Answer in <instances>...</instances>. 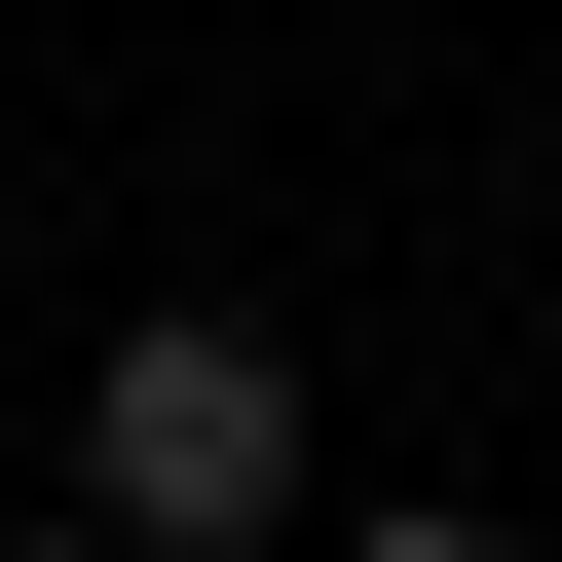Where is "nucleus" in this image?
<instances>
[{"mask_svg": "<svg viewBox=\"0 0 562 562\" xmlns=\"http://www.w3.org/2000/svg\"><path fill=\"white\" fill-rule=\"evenodd\" d=\"M76 525H113V562H262V525H301V375H262L225 301H150V338L76 375Z\"/></svg>", "mask_w": 562, "mask_h": 562, "instance_id": "nucleus-1", "label": "nucleus"}, {"mask_svg": "<svg viewBox=\"0 0 562 562\" xmlns=\"http://www.w3.org/2000/svg\"><path fill=\"white\" fill-rule=\"evenodd\" d=\"M338 562H525V525H338Z\"/></svg>", "mask_w": 562, "mask_h": 562, "instance_id": "nucleus-2", "label": "nucleus"}, {"mask_svg": "<svg viewBox=\"0 0 562 562\" xmlns=\"http://www.w3.org/2000/svg\"><path fill=\"white\" fill-rule=\"evenodd\" d=\"M38 562H113V525H38Z\"/></svg>", "mask_w": 562, "mask_h": 562, "instance_id": "nucleus-3", "label": "nucleus"}]
</instances>
